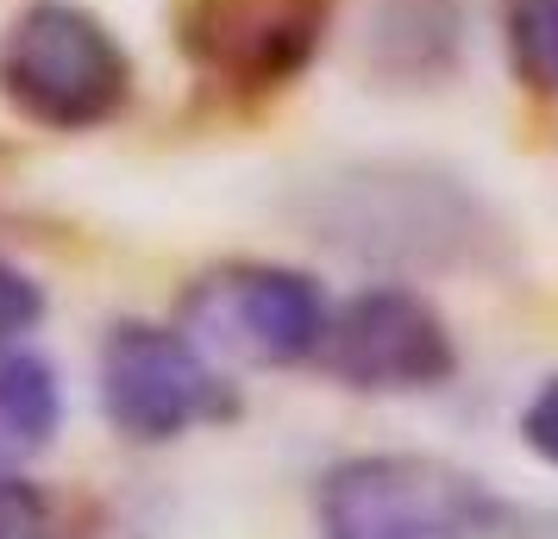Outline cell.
<instances>
[{"label": "cell", "instance_id": "3957f363", "mask_svg": "<svg viewBox=\"0 0 558 539\" xmlns=\"http://www.w3.org/2000/svg\"><path fill=\"white\" fill-rule=\"evenodd\" d=\"M0 101L45 132H95L132 101V57L101 13L26 0L0 32Z\"/></svg>", "mask_w": 558, "mask_h": 539}, {"label": "cell", "instance_id": "8992f818", "mask_svg": "<svg viewBox=\"0 0 558 539\" xmlns=\"http://www.w3.org/2000/svg\"><path fill=\"white\" fill-rule=\"evenodd\" d=\"M320 364L357 395H427L458 377V345L421 289L371 283L327 320Z\"/></svg>", "mask_w": 558, "mask_h": 539}, {"label": "cell", "instance_id": "ba28073f", "mask_svg": "<svg viewBox=\"0 0 558 539\" xmlns=\"http://www.w3.org/2000/svg\"><path fill=\"white\" fill-rule=\"evenodd\" d=\"M63 427V377L51 358L7 345L0 352V470L38 458Z\"/></svg>", "mask_w": 558, "mask_h": 539}, {"label": "cell", "instance_id": "6da1fadb", "mask_svg": "<svg viewBox=\"0 0 558 539\" xmlns=\"http://www.w3.org/2000/svg\"><path fill=\"white\" fill-rule=\"evenodd\" d=\"M320 539H502L508 502L433 452H357L314 483Z\"/></svg>", "mask_w": 558, "mask_h": 539}, {"label": "cell", "instance_id": "5b68a950", "mask_svg": "<svg viewBox=\"0 0 558 539\" xmlns=\"http://www.w3.org/2000/svg\"><path fill=\"white\" fill-rule=\"evenodd\" d=\"M101 414L132 445H170L195 427L232 420L239 389L182 327L120 320L101 339Z\"/></svg>", "mask_w": 558, "mask_h": 539}, {"label": "cell", "instance_id": "9c48e42d", "mask_svg": "<svg viewBox=\"0 0 558 539\" xmlns=\"http://www.w3.org/2000/svg\"><path fill=\"white\" fill-rule=\"evenodd\" d=\"M458 0H377L371 51L389 76H439L458 57Z\"/></svg>", "mask_w": 558, "mask_h": 539}, {"label": "cell", "instance_id": "52a82bcc", "mask_svg": "<svg viewBox=\"0 0 558 539\" xmlns=\"http://www.w3.org/2000/svg\"><path fill=\"white\" fill-rule=\"evenodd\" d=\"M332 0H177L182 57L232 95H277L320 57Z\"/></svg>", "mask_w": 558, "mask_h": 539}, {"label": "cell", "instance_id": "7a4b0ae2", "mask_svg": "<svg viewBox=\"0 0 558 539\" xmlns=\"http://www.w3.org/2000/svg\"><path fill=\"white\" fill-rule=\"evenodd\" d=\"M320 238L352 257L408 264V270H464L496 252V213L433 170H352L327 182L314 207Z\"/></svg>", "mask_w": 558, "mask_h": 539}, {"label": "cell", "instance_id": "8fae6325", "mask_svg": "<svg viewBox=\"0 0 558 539\" xmlns=\"http://www.w3.org/2000/svg\"><path fill=\"white\" fill-rule=\"evenodd\" d=\"M45 283L32 277V270H20L13 257H0V352L7 345H20V339L45 320Z\"/></svg>", "mask_w": 558, "mask_h": 539}, {"label": "cell", "instance_id": "7c38bea8", "mask_svg": "<svg viewBox=\"0 0 558 539\" xmlns=\"http://www.w3.org/2000/svg\"><path fill=\"white\" fill-rule=\"evenodd\" d=\"M0 539H51V495L20 470H0Z\"/></svg>", "mask_w": 558, "mask_h": 539}, {"label": "cell", "instance_id": "4fadbf2b", "mask_svg": "<svg viewBox=\"0 0 558 539\" xmlns=\"http://www.w3.org/2000/svg\"><path fill=\"white\" fill-rule=\"evenodd\" d=\"M521 439H527L533 458H546L558 470V377H546V383L527 395V408H521Z\"/></svg>", "mask_w": 558, "mask_h": 539}, {"label": "cell", "instance_id": "30bf717a", "mask_svg": "<svg viewBox=\"0 0 558 539\" xmlns=\"http://www.w3.org/2000/svg\"><path fill=\"white\" fill-rule=\"evenodd\" d=\"M502 51L527 95L558 101V0H502Z\"/></svg>", "mask_w": 558, "mask_h": 539}, {"label": "cell", "instance_id": "277c9868", "mask_svg": "<svg viewBox=\"0 0 558 539\" xmlns=\"http://www.w3.org/2000/svg\"><path fill=\"white\" fill-rule=\"evenodd\" d=\"M327 320V289L295 264H264V257L214 264L177 302V327L207 358L257 364V370H289V364L320 358Z\"/></svg>", "mask_w": 558, "mask_h": 539}]
</instances>
